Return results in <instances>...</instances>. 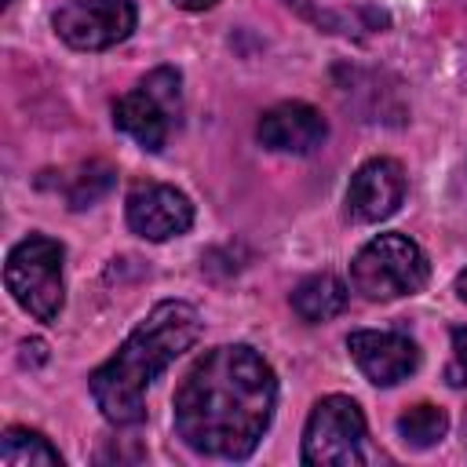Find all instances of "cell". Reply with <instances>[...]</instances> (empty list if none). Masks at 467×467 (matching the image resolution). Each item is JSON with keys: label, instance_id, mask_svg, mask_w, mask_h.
<instances>
[{"label": "cell", "instance_id": "10", "mask_svg": "<svg viewBox=\"0 0 467 467\" xmlns=\"http://www.w3.org/2000/svg\"><path fill=\"white\" fill-rule=\"evenodd\" d=\"M405 197V168L394 157L365 161L347 186V215L354 223H379L398 212Z\"/></svg>", "mask_w": 467, "mask_h": 467}, {"label": "cell", "instance_id": "18", "mask_svg": "<svg viewBox=\"0 0 467 467\" xmlns=\"http://www.w3.org/2000/svg\"><path fill=\"white\" fill-rule=\"evenodd\" d=\"M456 296L467 303V270H460V274H456Z\"/></svg>", "mask_w": 467, "mask_h": 467}, {"label": "cell", "instance_id": "5", "mask_svg": "<svg viewBox=\"0 0 467 467\" xmlns=\"http://www.w3.org/2000/svg\"><path fill=\"white\" fill-rule=\"evenodd\" d=\"M182 113V77L171 66L153 69L139 88L113 102V124L142 150L161 153Z\"/></svg>", "mask_w": 467, "mask_h": 467}, {"label": "cell", "instance_id": "6", "mask_svg": "<svg viewBox=\"0 0 467 467\" xmlns=\"http://www.w3.org/2000/svg\"><path fill=\"white\" fill-rule=\"evenodd\" d=\"M365 460V412L347 394L321 398L303 427V463L350 467Z\"/></svg>", "mask_w": 467, "mask_h": 467}, {"label": "cell", "instance_id": "2", "mask_svg": "<svg viewBox=\"0 0 467 467\" xmlns=\"http://www.w3.org/2000/svg\"><path fill=\"white\" fill-rule=\"evenodd\" d=\"M201 339V314L182 299L157 303L131 336L102 361L91 376V398L113 427H131L146 420V387L193 343Z\"/></svg>", "mask_w": 467, "mask_h": 467}, {"label": "cell", "instance_id": "12", "mask_svg": "<svg viewBox=\"0 0 467 467\" xmlns=\"http://www.w3.org/2000/svg\"><path fill=\"white\" fill-rule=\"evenodd\" d=\"M347 303H350V288L336 274H310L292 288V310L310 325L343 314Z\"/></svg>", "mask_w": 467, "mask_h": 467}, {"label": "cell", "instance_id": "1", "mask_svg": "<svg viewBox=\"0 0 467 467\" xmlns=\"http://www.w3.org/2000/svg\"><path fill=\"white\" fill-rule=\"evenodd\" d=\"M277 409V376L248 343L204 350L171 398L175 434L186 449L219 460H248Z\"/></svg>", "mask_w": 467, "mask_h": 467}, {"label": "cell", "instance_id": "13", "mask_svg": "<svg viewBox=\"0 0 467 467\" xmlns=\"http://www.w3.org/2000/svg\"><path fill=\"white\" fill-rule=\"evenodd\" d=\"M117 182V168L109 161H88L77 164L73 171H62L58 190L69 201V208H91L99 197H106Z\"/></svg>", "mask_w": 467, "mask_h": 467}, {"label": "cell", "instance_id": "11", "mask_svg": "<svg viewBox=\"0 0 467 467\" xmlns=\"http://www.w3.org/2000/svg\"><path fill=\"white\" fill-rule=\"evenodd\" d=\"M255 139L274 153H314L328 139V120L310 102H277L259 117Z\"/></svg>", "mask_w": 467, "mask_h": 467}, {"label": "cell", "instance_id": "17", "mask_svg": "<svg viewBox=\"0 0 467 467\" xmlns=\"http://www.w3.org/2000/svg\"><path fill=\"white\" fill-rule=\"evenodd\" d=\"M175 7H182V11H208V7H215L219 0H171Z\"/></svg>", "mask_w": 467, "mask_h": 467}, {"label": "cell", "instance_id": "4", "mask_svg": "<svg viewBox=\"0 0 467 467\" xmlns=\"http://www.w3.org/2000/svg\"><path fill=\"white\" fill-rule=\"evenodd\" d=\"M431 281L427 252L405 234H379L372 237L350 263V285L372 303L401 299L423 292Z\"/></svg>", "mask_w": 467, "mask_h": 467}, {"label": "cell", "instance_id": "8", "mask_svg": "<svg viewBox=\"0 0 467 467\" xmlns=\"http://www.w3.org/2000/svg\"><path fill=\"white\" fill-rule=\"evenodd\" d=\"M131 234L146 241H171L193 226V204L182 190L168 182H135L124 201Z\"/></svg>", "mask_w": 467, "mask_h": 467}, {"label": "cell", "instance_id": "16", "mask_svg": "<svg viewBox=\"0 0 467 467\" xmlns=\"http://www.w3.org/2000/svg\"><path fill=\"white\" fill-rule=\"evenodd\" d=\"M452 383H467V325L452 328V368H449Z\"/></svg>", "mask_w": 467, "mask_h": 467}, {"label": "cell", "instance_id": "7", "mask_svg": "<svg viewBox=\"0 0 467 467\" xmlns=\"http://www.w3.org/2000/svg\"><path fill=\"white\" fill-rule=\"evenodd\" d=\"M139 11L131 0H69L55 11V33L77 51H106L131 36Z\"/></svg>", "mask_w": 467, "mask_h": 467}, {"label": "cell", "instance_id": "3", "mask_svg": "<svg viewBox=\"0 0 467 467\" xmlns=\"http://www.w3.org/2000/svg\"><path fill=\"white\" fill-rule=\"evenodd\" d=\"M66 248L47 234L22 237L4 263V285L11 299L36 321H58L66 306V277H62Z\"/></svg>", "mask_w": 467, "mask_h": 467}, {"label": "cell", "instance_id": "9", "mask_svg": "<svg viewBox=\"0 0 467 467\" xmlns=\"http://www.w3.org/2000/svg\"><path fill=\"white\" fill-rule=\"evenodd\" d=\"M347 350L361 368V376L376 387H394L420 368V347L401 332L358 328L347 336Z\"/></svg>", "mask_w": 467, "mask_h": 467}, {"label": "cell", "instance_id": "15", "mask_svg": "<svg viewBox=\"0 0 467 467\" xmlns=\"http://www.w3.org/2000/svg\"><path fill=\"white\" fill-rule=\"evenodd\" d=\"M398 438L409 445V449H431L445 438L449 431V412L441 405H431V401H420V405H409L401 416H398Z\"/></svg>", "mask_w": 467, "mask_h": 467}, {"label": "cell", "instance_id": "14", "mask_svg": "<svg viewBox=\"0 0 467 467\" xmlns=\"http://www.w3.org/2000/svg\"><path fill=\"white\" fill-rule=\"evenodd\" d=\"M0 463L4 467H62V452L40 431L7 427L0 445Z\"/></svg>", "mask_w": 467, "mask_h": 467}]
</instances>
